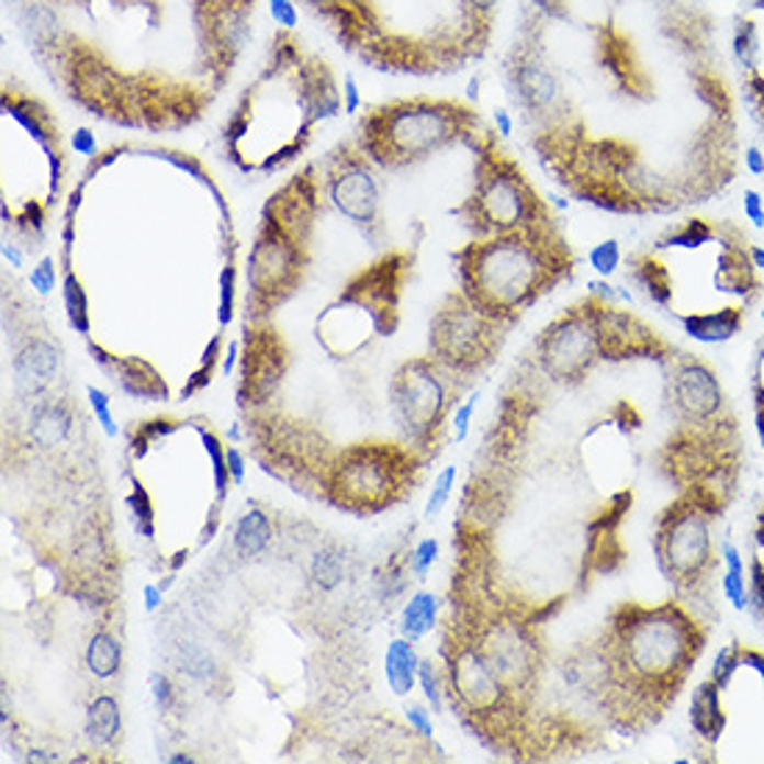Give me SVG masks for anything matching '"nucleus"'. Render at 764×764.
Returning a JSON list of instances; mask_svg holds the SVG:
<instances>
[{
  "label": "nucleus",
  "instance_id": "obj_36",
  "mask_svg": "<svg viewBox=\"0 0 764 764\" xmlns=\"http://www.w3.org/2000/svg\"><path fill=\"white\" fill-rule=\"evenodd\" d=\"M342 557L334 551H321L317 557H314L312 562V578L321 584L323 589H332L337 587L339 581H342Z\"/></svg>",
  "mask_w": 764,
  "mask_h": 764
},
{
  "label": "nucleus",
  "instance_id": "obj_23",
  "mask_svg": "<svg viewBox=\"0 0 764 764\" xmlns=\"http://www.w3.org/2000/svg\"><path fill=\"white\" fill-rule=\"evenodd\" d=\"M273 539V526L261 509H248L234 526V548L243 559L261 557Z\"/></svg>",
  "mask_w": 764,
  "mask_h": 764
},
{
  "label": "nucleus",
  "instance_id": "obj_55",
  "mask_svg": "<svg viewBox=\"0 0 764 764\" xmlns=\"http://www.w3.org/2000/svg\"><path fill=\"white\" fill-rule=\"evenodd\" d=\"M3 259H7L12 267H23V254H20L18 245H12V243L3 245Z\"/></svg>",
  "mask_w": 764,
  "mask_h": 764
},
{
  "label": "nucleus",
  "instance_id": "obj_48",
  "mask_svg": "<svg viewBox=\"0 0 764 764\" xmlns=\"http://www.w3.org/2000/svg\"><path fill=\"white\" fill-rule=\"evenodd\" d=\"M342 103L348 114H356L362 109V96H359V83H356L353 72H345L342 78Z\"/></svg>",
  "mask_w": 764,
  "mask_h": 764
},
{
  "label": "nucleus",
  "instance_id": "obj_2",
  "mask_svg": "<svg viewBox=\"0 0 764 764\" xmlns=\"http://www.w3.org/2000/svg\"><path fill=\"white\" fill-rule=\"evenodd\" d=\"M339 112H345L342 89L332 65L303 48L290 29H279L265 65L228 114L226 154L243 172H276L295 161L317 125Z\"/></svg>",
  "mask_w": 764,
  "mask_h": 764
},
{
  "label": "nucleus",
  "instance_id": "obj_25",
  "mask_svg": "<svg viewBox=\"0 0 764 764\" xmlns=\"http://www.w3.org/2000/svg\"><path fill=\"white\" fill-rule=\"evenodd\" d=\"M753 553L748 562V595H751V606L759 622H764V504L759 506L756 520H753Z\"/></svg>",
  "mask_w": 764,
  "mask_h": 764
},
{
  "label": "nucleus",
  "instance_id": "obj_31",
  "mask_svg": "<svg viewBox=\"0 0 764 764\" xmlns=\"http://www.w3.org/2000/svg\"><path fill=\"white\" fill-rule=\"evenodd\" d=\"M589 267H593V273L598 276V279H611V276L617 273L622 267V245L620 239L609 237V239H600L598 245H593L587 254Z\"/></svg>",
  "mask_w": 764,
  "mask_h": 764
},
{
  "label": "nucleus",
  "instance_id": "obj_26",
  "mask_svg": "<svg viewBox=\"0 0 764 764\" xmlns=\"http://www.w3.org/2000/svg\"><path fill=\"white\" fill-rule=\"evenodd\" d=\"M67 431H70V415H67L65 406L45 403L31 417V439L42 448L59 445L67 437Z\"/></svg>",
  "mask_w": 764,
  "mask_h": 764
},
{
  "label": "nucleus",
  "instance_id": "obj_61",
  "mask_svg": "<svg viewBox=\"0 0 764 764\" xmlns=\"http://www.w3.org/2000/svg\"><path fill=\"white\" fill-rule=\"evenodd\" d=\"M759 321L764 323V292H762V301H759Z\"/></svg>",
  "mask_w": 764,
  "mask_h": 764
},
{
  "label": "nucleus",
  "instance_id": "obj_39",
  "mask_svg": "<svg viewBox=\"0 0 764 764\" xmlns=\"http://www.w3.org/2000/svg\"><path fill=\"white\" fill-rule=\"evenodd\" d=\"M720 589H723L726 600H729L737 611H748V606H751V595H748V575H737V573H729V570H723V573H720Z\"/></svg>",
  "mask_w": 764,
  "mask_h": 764
},
{
  "label": "nucleus",
  "instance_id": "obj_11",
  "mask_svg": "<svg viewBox=\"0 0 764 764\" xmlns=\"http://www.w3.org/2000/svg\"><path fill=\"white\" fill-rule=\"evenodd\" d=\"M509 328V323L481 312L462 290H453L434 314L428 345L437 362L470 379L495 362Z\"/></svg>",
  "mask_w": 764,
  "mask_h": 764
},
{
  "label": "nucleus",
  "instance_id": "obj_45",
  "mask_svg": "<svg viewBox=\"0 0 764 764\" xmlns=\"http://www.w3.org/2000/svg\"><path fill=\"white\" fill-rule=\"evenodd\" d=\"M720 559H723V570L737 575H748V564L745 557H742V548L737 546L731 537L720 539Z\"/></svg>",
  "mask_w": 764,
  "mask_h": 764
},
{
  "label": "nucleus",
  "instance_id": "obj_41",
  "mask_svg": "<svg viewBox=\"0 0 764 764\" xmlns=\"http://www.w3.org/2000/svg\"><path fill=\"white\" fill-rule=\"evenodd\" d=\"M29 284L36 295H50V292L56 290V261L50 259V256H45V259L31 270Z\"/></svg>",
  "mask_w": 764,
  "mask_h": 764
},
{
  "label": "nucleus",
  "instance_id": "obj_8",
  "mask_svg": "<svg viewBox=\"0 0 764 764\" xmlns=\"http://www.w3.org/2000/svg\"><path fill=\"white\" fill-rule=\"evenodd\" d=\"M423 453L412 445L362 442L334 453L326 473V495L353 515H379L412 495Z\"/></svg>",
  "mask_w": 764,
  "mask_h": 764
},
{
  "label": "nucleus",
  "instance_id": "obj_19",
  "mask_svg": "<svg viewBox=\"0 0 764 764\" xmlns=\"http://www.w3.org/2000/svg\"><path fill=\"white\" fill-rule=\"evenodd\" d=\"M420 653H417L415 642L406 640V637H395V640L386 645L384 656V676L390 684L392 695L397 698H406L412 695V689L417 687V673H420Z\"/></svg>",
  "mask_w": 764,
  "mask_h": 764
},
{
  "label": "nucleus",
  "instance_id": "obj_1",
  "mask_svg": "<svg viewBox=\"0 0 764 764\" xmlns=\"http://www.w3.org/2000/svg\"><path fill=\"white\" fill-rule=\"evenodd\" d=\"M709 642L706 622L673 595L620 600L593 640L598 717L622 737L656 729L682 698Z\"/></svg>",
  "mask_w": 764,
  "mask_h": 764
},
{
  "label": "nucleus",
  "instance_id": "obj_7",
  "mask_svg": "<svg viewBox=\"0 0 764 764\" xmlns=\"http://www.w3.org/2000/svg\"><path fill=\"white\" fill-rule=\"evenodd\" d=\"M726 509L700 495L676 498L653 526V562L676 598L689 609H715L711 589L723 564L715 526Z\"/></svg>",
  "mask_w": 764,
  "mask_h": 764
},
{
  "label": "nucleus",
  "instance_id": "obj_35",
  "mask_svg": "<svg viewBox=\"0 0 764 764\" xmlns=\"http://www.w3.org/2000/svg\"><path fill=\"white\" fill-rule=\"evenodd\" d=\"M234 297H237V267L234 259L223 267L220 273V303H217V321L220 328H226L234 321Z\"/></svg>",
  "mask_w": 764,
  "mask_h": 764
},
{
  "label": "nucleus",
  "instance_id": "obj_21",
  "mask_svg": "<svg viewBox=\"0 0 764 764\" xmlns=\"http://www.w3.org/2000/svg\"><path fill=\"white\" fill-rule=\"evenodd\" d=\"M498 7L501 0H457L459 25L479 56H484V50L490 48L492 23H495Z\"/></svg>",
  "mask_w": 764,
  "mask_h": 764
},
{
  "label": "nucleus",
  "instance_id": "obj_28",
  "mask_svg": "<svg viewBox=\"0 0 764 764\" xmlns=\"http://www.w3.org/2000/svg\"><path fill=\"white\" fill-rule=\"evenodd\" d=\"M731 50H734V59L742 72L762 67V36H759L756 20H737L734 36H731Z\"/></svg>",
  "mask_w": 764,
  "mask_h": 764
},
{
  "label": "nucleus",
  "instance_id": "obj_56",
  "mask_svg": "<svg viewBox=\"0 0 764 764\" xmlns=\"http://www.w3.org/2000/svg\"><path fill=\"white\" fill-rule=\"evenodd\" d=\"M56 753H50V751H45V748H29V762H45V764H50V762H56Z\"/></svg>",
  "mask_w": 764,
  "mask_h": 764
},
{
  "label": "nucleus",
  "instance_id": "obj_15",
  "mask_svg": "<svg viewBox=\"0 0 764 764\" xmlns=\"http://www.w3.org/2000/svg\"><path fill=\"white\" fill-rule=\"evenodd\" d=\"M245 356H248V362H245L243 397L248 395L250 401H259V397L273 392V384L284 373V368H276V359L284 356L279 332H273L267 323H254V332H248V353Z\"/></svg>",
  "mask_w": 764,
  "mask_h": 764
},
{
  "label": "nucleus",
  "instance_id": "obj_24",
  "mask_svg": "<svg viewBox=\"0 0 764 764\" xmlns=\"http://www.w3.org/2000/svg\"><path fill=\"white\" fill-rule=\"evenodd\" d=\"M83 662H87L92 676L101 678V682H109L123 667V645L109 631H98L89 640L87 651H83Z\"/></svg>",
  "mask_w": 764,
  "mask_h": 764
},
{
  "label": "nucleus",
  "instance_id": "obj_42",
  "mask_svg": "<svg viewBox=\"0 0 764 764\" xmlns=\"http://www.w3.org/2000/svg\"><path fill=\"white\" fill-rule=\"evenodd\" d=\"M406 723H409V729L415 731L417 737H423V740H431L434 737V720H431V709L423 704H406Z\"/></svg>",
  "mask_w": 764,
  "mask_h": 764
},
{
  "label": "nucleus",
  "instance_id": "obj_38",
  "mask_svg": "<svg viewBox=\"0 0 764 764\" xmlns=\"http://www.w3.org/2000/svg\"><path fill=\"white\" fill-rule=\"evenodd\" d=\"M87 401H89V406H92V412H96V420H98V426H101V431L106 434L109 439L117 437L120 428H117V423H114L112 401H109L106 392L98 390V386H87Z\"/></svg>",
  "mask_w": 764,
  "mask_h": 764
},
{
  "label": "nucleus",
  "instance_id": "obj_59",
  "mask_svg": "<svg viewBox=\"0 0 764 764\" xmlns=\"http://www.w3.org/2000/svg\"><path fill=\"white\" fill-rule=\"evenodd\" d=\"M228 434H232V439H234V442H239V439H243V431H239V426H237V423H234V426H232V431H228Z\"/></svg>",
  "mask_w": 764,
  "mask_h": 764
},
{
  "label": "nucleus",
  "instance_id": "obj_47",
  "mask_svg": "<svg viewBox=\"0 0 764 764\" xmlns=\"http://www.w3.org/2000/svg\"><path fill=\"white\" fill-rule=\"evenodd\" d=\"M270 14H273L276 23L281 25V29H295L297 23V7L295 0H270Z\"/></svg>",
  "mask_w": 764,
  "mask_h": 764
},
{
  "label": "nucleus",
  "instance_id": "obj_46",
  "mask_svg": "<svg viewBox=\"0 0 764 764\" xmlns=\"http://www.w3.org/2000/svg\"><path fill=\"white\" fill-rule=\"evenodd\" d=\"M742 214L753 228H764V198L753 187L742 190Z\"/></svg>",
  "mask_w": 764,
  "mask_h": 764
},
{
  "label": "nucleus",
  "instance_id": "obj_62",
  "mask_svg": "<svg viewBox=\"0 0 764 764\" xmlns=\"http://www.w3.org/2000/svg\"><path fill=\"white\" fill-rule=\"evenodd\" d=\"M615 3H622V0H615Z\"/></svg>",
  "mask_w": 764,
  "mask_h": 764
},
{
  "label": "nucleus",
  "instance_id": "obj_6",
  "mask_svg": "<svg viewBox=\"0 0 764 764\" xmlns=\"http://www.w3.org/2000/svg\"><path fill=\"white\" fill-rule=\"evenodd\" d=\"M468 148L475 154L473 192L451 214L462 220L473 237H492L557 220L551 203L539 195L520 161L506 154L495 128H481Z\"/></svg>",
  "mask_w": 764,
  "mask_h": 764
},
{
  "label": "nucleus",
  "instance_id": "obj_14",
  "mask_svg": "<svg viewBox=\"0 0 764 764\" xmlns=\"http://www.w3.org/2000/svg\"><path fill=\"white\" fill-rule=\"evenodd\" d=\"M301 3H306L334 31L348 54H359L368 42L386 31L384 20L370 0H301Z\"/></svg>",
  "mask_w": 764,
  "mask_h": 764
},
{
  "label": "nucleus",
  "instance_id": "obj_37",
  "mask_svg": "<svg viewBox=\"0 0 764 764\" xmlns=\"http://www.w3.org/2000/svg\"><path fill=\"white\" fill-rule=\"evenodd\" d=\"M479 401H481V390H475V392H470V395L464 397L462 403H459L457 409H453L451 434H453V442L457 445H462L464 439H468L470 426H473L475 409H479Z\"/></svg>",
  "mask_w": 764,
  "mask_h": 764
},
{
  "label": "nucleus",
  "instance_id": "obj_40",
  "mask_svg": "<svg viewBox=\"0 0 764 764\" xmlns=\"http://www.w3.org/2000/svg\"><path fill=\"white\" fill-rule=\"evenodd\" d=\"M437 559H439V539H434V537L420 539L409 557L412 573H415L417 578H426V575L431 573L434 564H437Z\"/></svg>",
  "mask_w": 764,
  "mask_h": 764
},
{
  "label": "nucleus",
  "instance_id": "obj_29",
  "mask_svg": "<svg viewBox=\"0 0 764 764\" xmlns=\"http://www.w3.org/2000/svg\"><path fill=\"white\" fill-rule=\"evenodd\" d=\"M751 409H753V428L762 442L764 451V337L756 342L751 362Z\"/></svg>",
  "mask_w": 764,
  "mask_h": 764
},
{
  "label": "nucleus",
  "instance_id": "obj_17",
  "mask_svg": "<svg viewBox=\"0 0 764 764\" xmlns=\"http://www.w3.org/2000/svg\"><path fill=\"white\" fill-rule=\"evenodd\" d=\"M89 350H92V359L109 375H114V384L123 392L134 397H167V386L161 384L159 373L145 379V373H154V368L145 364L143 359H120V356L103 353V348H98L96 342H89Z\"/></svg>",
  "mask_w": 764,
  "mask_h": 764
},
{
  "label": "nucleus",
  "instance_id": "obj_3",
  "mask_svg": "<svg viewBox=\"0 0 764 764\" xmlns=\"http://www.w3.org/2000/svg\"><path fill=\"white\" fill-rule=\"evenodd\" d=\"M459 290L484 314L515 326L537 301L573 276L575 254L559 220L475 237L453 254Z\"/></svg>",
  "mask_w": 764,
  "mask_h": 764
},
{
  "label": "nucleus",
  "instance_id": "obj_57",
  "mask_svg": "<svg viewBox=\"0 0 764 764\" xmlns=\"http://www.w3.org/2000/svg\"><path fill=\"white\" fill-rule=\"evenodd\" d=\"M748 254H751V261H753V267H756L759 273H764V245H756V243H751V248H748Z\"/></svg>",
  "mask_w": 764,
  "mask_h": 764
},
{
  "label": "nucleus",
  "instance_id": "obj_43",
  "mask_svg": "<svg viewBox=\"0 0 764 764\" xmlns=\"http://www.w3.org/2000/svg\"><path fill=\"white\" fill-rule=\"evenodd\" d=\"M150 695H154V704L159 711H170L176 704V687H172L170 678L165 673H150Z\"/></svg>",
  "mask_w": 764,
  "mask_h": 764
},
{
  "label": "nucleus",
  "instance_id": "obj_27",
  "mask_svg": "<svg viewBox=\"0 0 764 764\" xmlns=\"http://www.w3.org/2000/svg\"><path fill=\"white\" fill-rule=\"evenodd\" d=\"M65 245V308L67 317H70V326L76 332L89 334V312H87V292H83L81 279L76 276V270L70 267V248H72V237L61 239Z\"/></svg>",
  "mask_w": 764,
  "mask_h": 764
},
{
  "label": "nucleus",
  "instance_id": "obj_30",
  "mask_svg": "<svg viewBox=\"0 0 764 764\" xmlns=\"http://www.w3.org/2000/svg\"><path fill=\"white\" fill-rule=\"evenodd\" d=\"M417 687L423 689V698H426L428 709H431L434 715H442L445 704H448V695H445V676H442V670H439L431 659H423L420 662Z\"/></svg>",
  "mask_w": 764,
  "mask_h": 764
},
{
  "label": "nucleus",
  "instance_id": "obj_53",
  "mask_svg": "<svg viewBox=\"0 0 764 764\" xmlns=\"http://www.w3.org/2000/svg\"><path fill=\"white\" fill-rule=\"evenodd\" d=\"M161 604H165V589H161V584H145L143 587V606L148 615H154V611L161 609Z\"/></svg>",
  "mask_w": 764,
  "mask_h": 764
},
{
  "label": "nucleus",
  "instance_id": "obj_10",
  "mask_svg": "<svg viewBox=\"0 0 764 764\" xmlns=\"http://www.w3.org/2000/svg\"><path fill=\"white\" fill-rule=\"evenodd\" d=\"M462 375L445 368L434 356H417L395 370L390 384V406L395 423L412 448L428 457L437 453V437L453 415L462 392Z\"/></svg>",
  "mask_w": 764,
  "mask_h": 764
},
{
  "label": "nucleus",
  "instance_id": "obj_52",
  "mask_svg": "<svg viewBox=\"0 0 764 764\" xmlns=\"http://www.w3.org/2000/svg\"><path fill=\"white\" fill-rule=\"evenodd\" d=\"M492 123H495V134H498L501 139H509L512 134H515V117H512L509 109H495Z\"/></svg>",
  "mask_w": 764,
  "mask_h": 764
},
{
  "label": "nucleus",
  "instance_id": "obj_50",
  "mask_svg": "<svg viewBox=\"0 0 764 764\" xmlns=\"http://www.w3.org/2000/svg\"><path fill=\"white\" fill-rule=\"evenodd\" d=\"M72 148H76L78 156H87V159H92V156L98 154L96 134H92L89 128H78L76 137H72Z\"/></svg>",
  "mask_w": 764,
  "mask_h": 764
},
{
  "label": "nucleus",
  "instance_id": "obj_5",
  "mask_svg": "<svg viewBox=\"0 0 764 764\" xmlns=\"http://www.w3.org/2000/svg\"><path fill=\"white\" fill-rule=\"evenodd\" d=\"M481 128V114L464 101L397 98L362 114L356 143L381 170H406L451 145H468Z\"/></svg>",
  "mask_w": 764,
  "mask_h": 764
},
{
  "label": "nucleus",
  "instance_id": "obj_4",
  "mask_svg": "<svg viewBox=\"0 0 764 764\" xmlns=\"http://www.w3.org/2000/svg\"><path fill=\"white\" fill-rule=\"evenodd\" d=\"M321 195L317 170L303 167L261 209L259 232L248 256V323H267L306 281L314 228L323 212Z\"/></svg>",
  "mask_w": 764,
  "mask_h": 764
},
{
  "label": "nucleus",
  "instance_id": "obj_49",
  "mask_svg": "<svg viewBox=\"0 0 764 764\" xmlns=\"http://www.w3.org/2000/svg\"><path fill=\"white\" fill-rule=\"evenodd\" d=\"M226 462H228V473H232V484L243 486L245 473H248V464H245V457L237 445H228L226 448Z\"/></svg>",
  "mask_w": 764,
  "mask_h": 764
},
{
  "label": "nucleus",
  "instance_id": "obj_51",
  "mask_svg": "<svg viewBox=\"0 0 764 764\" xmlns=\"http://www.w3.org/2000/svg\"><path fill=\"white\" fill-rule=\"evenodd\" d=\"M742 165H745V170L751 172L753 178L764 176V150L753 143L745 145V150H742Z\"/></svg>",
  "mask_w": 764,
  "mask_h": 764
},
{
  "label": "nucleus",
  "instance_id": "obj_54",
  "mask_svg": "<svg viewBox=\"0 0 764 764\" xmlns=\"http://www.w3.org/2000/svg\"><path fill=\"white\" fill-rule=\"evenodd\" d=\"M237 356H239V342H228L226 350H223V368H220V373L232 375L234 364H237Z\"/></svg>",
  "mask_w": 764,
  "mask_h": 764
},
{
  "label": "nucleus",
  "instance_id": "obj_13",
  "mask_svg": "<svg viewBox=\"0 0 764 764\" xmlns=\"http://www.w3.org/2000/svg\"><path fill=\"white\" fill-rule=\"evenodd\" d=\"M254 12L256 0H190L195 70L214 96L226 89L237 67Z\"/></svg>",
  "mask_w": 764,
  "mask_h": 764
},
{
  "label": "nucleus",
  "instance_id": "obj_22",
  "mask_svg": "<svg viewBox=\"0 0 764 764\" xmlns=\"http://www.w3.org/2000/svg\"><path fill=\"white\" fill-rule=\"evenodd\" d=\"M437 622H439V598L434 593H428V589H420V593H415L409 600H406L397 628H401V637H406V640L412 642H420L423 637L431 634L434 628H437Z\"/></svg>",
  "mask_w": 764,
  "mask_h": 764
},
{
  "label": "nucleus",
  "instance_id": "obj_16",
  "mask_svg": "<svg viewBox=\"0 0 764 764\" xmlns=\"http://www.w3.org/2000/svg\"><path fill=\"white\" fill-rule=\"evenodd\" d=\"M726 723H729V715H726L723 689L717 687L711 678H704V682H698V687L693 689V700H689V726H693L695 737L709 748L711 756H715L717 745L723 740Z\"/></svg>",
  "mask_w": 764,
  "mask_h": 764
},
{
  "label": "nucleus",
  "instance_id": "obj_12",
  "mask_svg": "<svg viewBox=\"0 0 764 764\" xmlns=\"http://www.w3.org/2000/svg\"><path fill=\"white\" fill-rule=\"evenodd\" d=\"M323 195L334 212L342 214L356 232L370 243V248H384L386 220L381 181L375 165L362 145L353 139L339 143L323 161Z\"/></svg>",
  "mask_w": 764,
  "mask_h": 764
},
{
  "label": "nucleus",
  "instance_id": "obj_60",
  "mask_svg": "<svg viewBox=\"0 0 764 764\" xmlns=\"http://www.w3.org/2000/svg\"><path fill=\"white\" fill-rule=\"evenodd\" d=\"M753 12H764V0H751Z\"/></svg>",
  "mask_w": 764,
  "mask_h": 764
},
{
  "label": "nucleus",
  "instance_id": "obj_34",
  "mask_svg": "<svg viewBox=\"0 0 764 764\" xmlns=\"http://www.w3.org/2000/svg\"><path fill=\"white\" fill-rule=\"evenodd\" d=\"M198 431H201L203 448H206L209 459H212L214 490H217V498H223V495H226V490H228V484H232V473H228L226 451H223V445H220V439L214 437L212 431H206V428H198Z\"/></svg>",
  "mask_w": 764,
  "mask_h": 764
},
{
  "label": "nucleus",
  "instance_id": "obj_33",
  "mask_svg": "<svg viewBox=\"0 0 764 764\" xmlns=\"http://www.w3.org/2000/svg\"><path fill=\"white\" fill-rule=\"evenodd\" d=\"M459 479V470L453 468H442L437 473V479H434L431 492H428V501H426V517L431 520V517L442 515V509L448 506V501H451L453 495V486H457Z\"/></svg>",
  "mask_w": 764,
  "mask_h": 764
},
{
  "label": "nucleus",
  "instance_id": "obj_9",
  "mask_svg": "<svg viewBox=\"0 0 764 764\" xmlns=\"http://www.w3.org/2000/svg\"><path fill=\"white\" fill-rule=\"evenodd\" d=\"M546 18L526 0L515 42L504 59V76L531 134L557 125L570 112L564 76L546 48Z\"/></svg>",
  "mask_w": 764,
  "mask_h": 764
},
{
  "label": "nucleus",
  "instance_id": "obj_32",
  "mask_svg": "<svg viewBox=\"0 0 764 764\" xmlns=\"http://www.w3.org/2000/svg\"><path fill=\"white\" fill-rule=\"evenodd\" d=\"M740 659H742V642L740 640H731L729 645L720 648L715 656V662H711V670H709L711 682H715L720 689L729 687L731 678H734V673H737V667H740Z\"/></svg>",
  "mask_w": 764,
  "mask_h": 764
},
{
  "label": "nucleus",
  "instance_id": "obj_18",
  "mask_svg": "<svg viewBox=\"0 0 764 764\" xmlns=\"http://www.w3.org/2000/svg\"><path fill=\"white\" fill-rule=\"evenodd\" d=\"M59 370V350L45 339H31L14 359V381L20 390L40 392Z\"/></svg>",
  "mask_w": 764,
  "mask_h": 764
},
{
  "label": "nucleus",
  "instance_id": "obj_58",
  "mask_svg": "<svg viewBox=\"0 0 764 764\" xmlns=\"http://www.w3.org/2000/svg\"><path fill=\"white\" fill-rule=\"evenodd\" d=\"M167 762L170 764H192L195 762V756H190V753L181 751V753H172V756H167Z\"/></svg>",
  "mask_w": 764,
  "mask_h": 764
},
{
  "label": "nucleus",
  "instance_id": "obj_20",
  "mask_svg": "<svg viewBox=\"0 0 764 764\" xmlns=\"http://www.w3.org/2000/svg\"><path fill=\"white\" fill-rule=\"evenodd\" d=\"M83 731L96 748H112L117 742L120 731H123V715H120V704L114 695H98L96 700H89Z\"/></svg>",
  "mask_w": 764,
  "mask_h": 764
},
{
  "label": "nucleus",
  "instance_id": "obj_44",
  "mask_svg": "<svg viewBox=\"0 0 764 764\" xmlns=\"http://www.w3.org/2000/svg\"><path fill=\"white\" fill-rule=\"evenodd\" d=\"M217 350H220V337H214V342H212V348L203 353V362H201V370H198L195 375H192V381H190V386H184V397H190V395H195L198 390H201L206 381H212L209 375H212V370H214V362H217Z\"/></svg>",
  "mask_w": 764,
  "mask_h": 764
}]
</instances>
